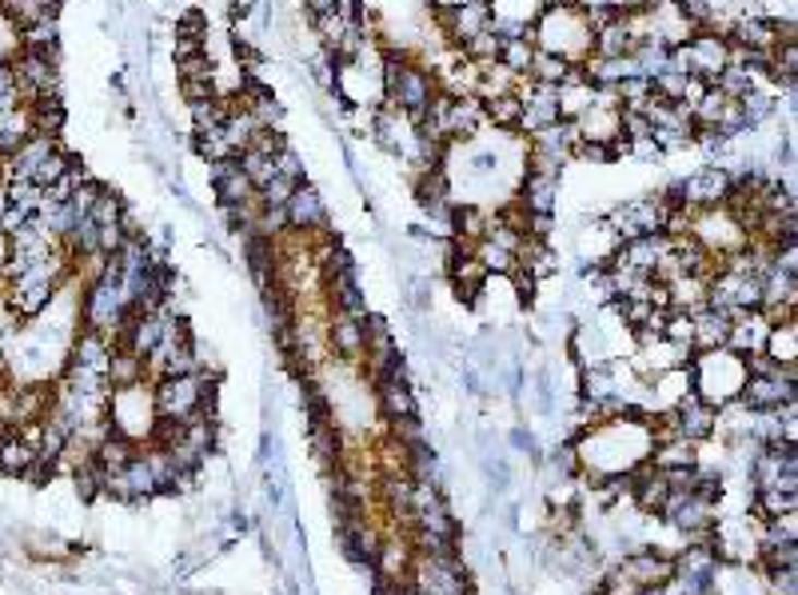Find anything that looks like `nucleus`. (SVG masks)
Masks as SVG:
<instances>
[{"mask_svg": "<svg viewBox=\"0 0 798 595\" xmlns=\"http://www.w3.org/2000/svg\"><path fill=\"white\" fill-rule=\"evenodd\" d=\"M96 464L105 467V476H112V472H120V467H128L132 460L140 455V444L136 440H128V436L120 432H108L100 444H96Z\"/></svg>", "mask_w": 798, "mask_h": 595, "instance_id": "nucleus-25", "label": "nucleus"}, {"mask_svg": "<svg viewBox=\"0 0 798 595\" xmlns=\"http://www.w3.org/2000/svg\"><path fill=\"white\" fill-rule=\"evenodd\" d=\"M679 48H683V69L703 84H711L730 64V40L723 33H694Z\"/></svg>", "mask_w": 798, "mask_h": 595, "instance_id": "nucleus-3", "label": "nucleus"}, {"mask_svg": "<svg viewBox=\"0 0 798 595\" xmlns=\"http://www.w3.org/2000/svg\"><path fill=\"white\" fill-rule=\"evenodd\" d=\"M28 136H33V112H28V105L4 108L0 112V160H9Z\"/></svg>", "mask_w": 798, "mask_h": 595, "instance_id": "nucleus-21", "label": "nucleus"}, {"mask_svg": "<svg viewBox=\"0 0 798 595\" xmlns=\"http://www.w3.org/2000/svg\"><path fill=\"white\" fill-rule=\"evenodd\" d=\"M36 460H40V452H36L28 440H21L16 432H4L0 436V476L9 479H28L33 476Z\"/></svg>", "mask_w": 798, "mask_h": 595, "instance_id": "nucleus-18", "label": "nucleus"}, {"mask_svg": "<svg viewBox=\"0 0 798 595\" xmlns=\"http://www.w3.org/2000/svg\"><path fill=\"white\" fill-rule=\"evenodd\" d=\"M790 156H795V144H790V136H787V141H778L775 160H778V164H790Z\"/></svg>", "mask_w": 798, "mask_h": 595, "instance_id": "nucleus-53", "label": "nucleus"}, {"mask_svg": "<svg viewBox=\"0 0 798 595\" xmlns=\"http://www.w3.org/2000/svg\"><path fill=\"white\" fill-rule=\"evenodd\" d=\"M291 192H296V185H291V180H284V176H276V180L260 188L255 197H260V204H288Z\"/></svg>", "mask_w": 798, "mask_h": 595, "instance_id": "nucleus-46", "label": "nucleus"}, {"mask_svg": "<svg viewBox=\"0 0 798 595\" xmlns=\"http://www.w3.org/2000/svg\"><path fill=\"white\" fill-rule=\"evenodd\" d=\"M798 508V484H771V488H754V512L763 520L790 515Z\"/></svg>", "mask_w": 798, "mask_h": 595, "instance_id": "nucleus-24", "label": "nucleus"}, {"mask_svg": "<svg viewBox=\"0 0 798 595\" xmlns=\"http://www.w3.org/2000/svg\"><path fill=\"white\" fill-rule=\"evenodd\" d=\"M627 52H631V36H627L623 16H615L611 24L591 33V57H627Z\"/></svg>", "mask_w": 798, "mask_h": 595, "instance_id": "nucleus-28", "label": "nucleus"}, {"mask_svg": "<svg viewBox=\"0 0 798 595\" xmlns=\"http://www.w3.org/2000/svg\"><path fill=\"white\" fill-rule=\"evenodd\" d=\"M327 348L336 352L340 360H364V320L347 312H332L327 320Z\"/></svg>", "mask_w": 798, "mask_h": 595, "instance_id": "nucleus-16", "label": "nucleus"}, {"mask_svg": "<svg viewBox=\"0 0 798 595\" xmlns=\"http://www.w3.org/2000/svg\"><path fill=\"white\" fill-rule=\"evenodd\" d=\"M568 69H571V64L563 57H556V52H539V48H535L532 69H527V76H523V81L551 84V88H559V84L568 81Z\"/></svg>", "mask_w": 798, "mask_h": 595, "instance_id": "nucleus-30", "label": "nucleus"}, {"mask_svg": "<svg viewBox=\"0 0 798 595\" xmlns=\"http://www.w3.org/2000/svg\"><path fill=\"white\" fill-rule=\"evenodd\" d=\"M108 388H136V384H144L148 380V368H144V360H140L136 352H128V348H116L112 352V364H108Z\"/></svg>", "mask_w": 798, "mask_h": 595, "instance_id": "nucleus-26", "label": "nucleus"}, {"mask_svg": "<svg viewBox=\"0 0 798 595\" xmlns=\"http://www.w3.org/2000/svg\"><path fill=\"white\" fill-rule=\"evenodd\" d=\"M484 124H487L484 100H475V96H452V105H448V112H443L440 132L448 136V141H472Z\"/></svg>", "mask_w": 798, "mask_h": 595, "instance_id": "nucleus-12", "label": "nucleus"}, {"mask_svg": "<svg viewBox=\"0 0 798 595\" xmlns=\"http://www.w3.org/2000/svg\"><path fill=\"white\" fill-rule=\"evenodd\" d=\"M288 212V228L291 233H303V236H327V209H324V197L315 192L308 180L296 185V192L288 197L284 204Z\"/></svg>", "mask_w": 798, "mask_h": 595, "instance_id": "nucleus-5", "label": "nucleus"}, {"mask_svg": "<svg viewBox=\"0 0 798 595\" xmlns=\"http://www.w3.org/2000/svg\"><path fill=\"white\" fill-rule=\"evenodd\" d=\"M376 580V575H371ZM407 584H392V580H376V587H371V595H404Z\"/></svg>", "mask_w": 798, "mask_h": 595, "instance_id": "nucleus-50", "label": "nucleus"}, {"mask_svg": "<svg viewBox=\"0 0 798 595\" xmlns=\"http://www.w3.org/2000/svg\"><path fill=\"white\" fill-rule=\"evenodd\" d=\"M52 12H60V0H0V16L21 33V28H28L33 21H40V16H52Z\"/></svg>", "mask_w": 798, "mask_h": 595, "instance_id": "nucleus-27", "label": "nucleus"}, {"mask_svg": "<svg viewBox=\"0 0 798 595\" xmlns=\"http://www.w3.org/2000/svg\"><path fill=\"white\" fill-rule=\"evenodd\" d=\"M9 64H12V76H16V96H21V105H36V100H60V69H57V60L36 57V52H16Z\"/></svg>", "mask_w": 798, "mask_h": 595, "instance_id": "nucleus-2", "label": "nucleus"}, {"mask_svg": "<svg viewBox=\"0 0 798 595\" xmlns=\"http://www.w3.org/2000/svg\"><path fill=\"white\" fill-rule=\"evenodd\" d=\"M212 192L221 200V209H231V204H248L255 200V188L252 180L243 176L240 160L231 156V160H216L212 164Z\"/></svg>", "mask_w": 798, "mask_h": 595, "instance_id": "nucleus-11", "label": "nucleus"}, {"mask_svg": "<svg viewBox=\"0 0 798 595\" xmlns=\"http://www.w3.org/2000/svg\"><path fill=\"white\" fill-rule=\"evenodd\" d=\"M527 40L539 52H556L568 64H583L591 57V24L579 4H547L532 24H527Z\"/></svg>", "mask_w": 798, "mask_h": 595, "instance_id": "nucleus-1", "label": "nucleus"}, {"mask_svg": "<svg viewBox=\"0 0 798 595\" xmlns=\"http://www.w3.org/2000/svg\"><path fill=\"white\" fill-rule=\"evenodd\" d=\"M532 57H535V45L527 40V36H515V40H503V48H499V64L508 72H515V76H527V69H532Z\"/></svg>", "mask_w": 798, "mask_h": 595, "instance_id": "nucleus-35", "label": "nucleus"}, {"mask_svg": "<svg viewBox=\"0 0 798 595\" xmlns=\"http://www.w3.org/2000/svg\"><path fill=\"white\" fill-rule=\"evenodd\" d=\"M575 148H579V124L575 120H556V124H547V129H539V132H532V156H544V160H551V164H563L575 156Z\"/></svg>", "mask_w": 798, "mask_h": 595, "instance_id": "nucleus-9", "label": "nucleus"}, {"mask_svg": "<svg viewBox=\"0 0 798 595\" xmlns=\"http://www.w3.org/2000/svg\"><path fill=\"white\" fill-rule=\"evenodd\" d=\"M547 472H551V479L568 484V479L579 472V452H575V444L556 448V452H551V460H547Z\"/></svg>", "mask_w": 798, "mask_h": 595, "instance_id": "nucleus-41", "label": "nucleus"}, {"mask_svg": "<svg viewBox=\"0 0 798 595\" xmlns=\"http://www.w3.org/2000/svg\"><path fill=\"white\" fill-rule=\"evenodd\" d=\"M619 572L639 587V592H647V587H663L667 580L675 575V556L667 551H635V556H627L623 563H615Z\"/></svg>", "mask_w": 798, "mask_h": 595, "instance_id": "nucleus-6", "label": "nucleus"}, {"mask_svg": "<svg viewBox=\"0 0 798 595\" xmlns=\"http://www.w3.org/2000/svg\"><path fill=\"white\" fill-rule=\"evenodd\" d=\"M484 448H487V444H484ZM484 467H487V479H491V488H496V491H503V488H508L511 467H508V460H503V455H499V452H491V448H487V452H484Z\"/></svg>", "mask_w": 798, "mask_h": 595, "instance_id": "nucleus-44", "label": "nucleus"}, {"mask_svg": "<svg viewBox=\"0 0 798 595\" xmlns=\"http://www.w3.org/2000/svg\"><path fill=\"white\" fill-rule=\"evenodd\" d=\"M691 324H694V352H715L727 344V332H730L727 312H718V308H699V312H691Z\"/></svg>", "mask_w": 798, "mask_h": 595, "instance_id": "nucleus-20", "label": "nucleus"}, {"mask_svg": "<svg viewBox=\"0 0 798 595\" xmlns=\"http://www.w3.org/2000/svg\"><path fill=\"white\" fill-rule=\"evenodd\" d=\"M21 52H36V57H48L57 60L60 57V21L57 12L52 16H40V21H33L28 28H21Z\"/></svg>", "mask_w": 798, "mask_h": 595, "instance_id": "nucleus-19", "label": "nucleus"}, {"mask_svg": "<svg viewBox=\"0 0 798 595\" xmlns=\"http://www.w3.org/2000/svg\"><path fill=\"white\" fill-rule=\"evenodd\" d=\"M196 152L204 156L209 164H216V160H231L236 152H231V144L224 141V132L221 129H209V132H196Z\"/></svg>", "mask_w": 798, "mask_h": 595, "instance_id": "nucleus-40", "label": "nucleus"}, {"mask_svg": "<svg viewBox=\"0 0 798 595\" xmlns=\"http://www.w3.org/2000/svg\"><path fill=\"white\" fill-rule=\"evenodd\" d=\"M535 408L544 412V416L556 412V388H551V376L547 372H539V400H535Z\"/></svg>", "mask_w": 798, "mask_h": 595, "instance_id": "nucleus-47", "label": "nucleus"}, {"mask_svg": "<svg viewBox=\"0 0 798 595\" xmlns=\"http://www.w3.org/2000/svg\"><path fill=\"white\" fill-rule=\"evenodd\" d=\"M236 160H240L243 176L252 180L255 192H260V188H264V185H272V180H276V160H272L267 152H260V148H243L240 156H236Z\"/></svg>", "mask_w": 798, "mask_h": 595, "instance_id": "nucleus-33", "label": "nucleus"}, {"mask_svg": "<svg viewBox=\"0 0 798 595\" xmlns=\"http://www.w3.org/2000/svg\"><path fill=\"white\" fill-rule=\"evenodd\" d=\"M376 404H380L383 420H407L416 416V396H412V376H383L376 380Z\"/></svg>", "mask_w": 798, "mask_h": 595, "instance_id": "nucleus-14", "label": "nucleus"}, {"mask_svg": "<svg viewBox=\"0 0 798 595\" xmlns=\"http://www.w3.org/2000/svg\"><path fill=\"white\" fill-rule=\"evenodd\" d=\"M651 467H659V472H679V467H694L699 464V444H691V440H659V444L651 448L647 455Z\"/></svg>", "mask_w": 798, "mask_h": 595, "instance_id": "nucleus-23", "label": "nucleus"}, {"mask_svg": "<svg viewBox=\"0 0 798 595\" xmlns=\"http://www.w3.org/2000/svg\"><path fill=\"white\" fill-rule=\"evenodd\" d=\"M759 563H763V572H775V568H798V544H778V548L759 551Z\"/></svg>", "mask_w": 798, "mask_h": 595, "instance_id": "nucleus-43", "label": "nucleus"}, {"mask_svg": "<svg viewBox=\"0 0 798 595\" xmlns=\"http://www.w3.org/2000/svg\"><path fill=\"white\" fill-rule=\"evenodd\" d=\"M72 479H76V496L84 503H93L96 496H105V467L96 464V455H84L81 464L72 467Z\"/></svg>", "mask_w": 798, "mask_h": 595, "instance_id": "nucleus-32", "label": "nucleus"}, {"mask_svg": "<svg viewBox=\"0 0 798 595\" xmlns=\"http://www.w3.org/2000/svg\"><path fill=\"white\" fill-rule=\"evenodd\" d=\"M303 9H308V16H312V21H324V16H336V12H344V4H340V0H303Z\"/></svg>", "mask_w": 798, "mask_h": 595, "instance_id": "nucleus-48", "label": "nucleus"}, {"mask_svg": "<svg viewBox=\"0 0 798 595\" xmlns=\"http://www.w3.org/2000/svg\"><path fill=\"white\" fill-rule=\"evenodd\" d=\"M88 221H93L96 228H108V224L124 221V204H120V197H116L112 188H100V192H96L93 209H88Z\"/></svg>", "mask_w": 798, "mask_h": 595, "instance_id": "nucleus-38", "label": "nucleus"}, {"mask_svg": "<svg viewBox=\"0 0 798 595\" xmlns=\"http://www.w3.org/2000/svg\"><path fill=\"white\" fill-rule=\"evenodd\" d=\"M778 544H798V527H795V512L790 515H775L763 524V536H759V551L778 548Z\"/></svg>", "mask_w": 798, "mask_h": 595, "instance_id": "nucleus-39", "label": "nucleus"}, {"mask_svg": "<svg viewBox=\"0 0 798 595\" xmlns=\"http://www.w3.org/2000/svg\"><path fill=\"white\" fill-rule=\"evenodd\" d=\"M9 257H12V248H9V233L0 228V281H4V269H9Z\"/></svg>", "mask_w": 798, "mask_h": 595, "instance_id": "nucleus-51", "label": "nucleus"}, {"mask_svg": "<svg viewBox=\"0 0 798 595\" xmlns=\"http://www.w3.org/2000/svg\"><path fill=\"white\" fill-rule=\"evenodd\" d=\"M766 584L775 595H798V568H775L766 572Z\"/></svg>", "mask_w": 798, "mask_h": 595, "instance_id": "nucleus-45", "label": "nucleus"}, {"mask_svg": "<svg viewBox=\"0 0 798 595\" xmlns=\"http://www.w3.org/2000/svg\"><path fill=\"white\" fill-rule=\"evenodd\" d=\"M511 444L520 448V452H527V455H539V448H535L532 432H523V428H515V432H511Z\"/></svg>", "mask_w": 798, "mask_h": 595, "instance_id": "nucleus-49", "label": "nucleus"}, {"mask_svg": "<svg viewBox=\"0 0 798 595\" xmlns=\"http://www.w3.org/2000/svg\"><path fill=\"white\" fill-rule=\"evenodd\" d=\"M739 108H742V120H747V129H759V124H766V120L775 117L778 100H775V93H766L763 84H754L751 93H747L739 100Z\"/></svg>", "mask_w": 798, "mask_h": 595, "instance_id": "nucleus-31", "label": "nucleus"}, {"mask_svg": "<svg viewBox=\"0 0 798 595\" xmlns=\"http://www.w3.org/2000/svg\"><path fill=\"white\" fill-rule=\"evenodd\" d=\"M112 352H116V344L105 336V332H88V328H81V332H76V340H72L69 364H76V368H88V372H96V376H108Z\"/></svg>", "mask_w": 798, "mask_h": 595, "instance_id": "nucleus-15", "label": "nucleus"}, {"mask_svg": "<svg viewBox=\"0 0 798 595\" xmlns=\"http://www.w3.org/2000/svg\"><path fill=\"white\" fill-rule=\"evenodd\" d=\"M484 117L496 124V129L520 132V93L496 96V100H484Z\"/></svg>", "mask_w": 798, "mask_h": 595, "instance_id": "nucleus-34", "label": "nucleus"}, {"mask_svg": "<svg viewBox=\"0 0 798 595\" xmlns=\"http://www.w3.org/2000/svg\"><path fill=\"white\" fill-rule=\"evenodd\" d=\"M730 192V172L723 164H706L699 172L683 176V197L691 209H715Z\"/></svg>", "mask_w": 798, "mask_h": 595, "instance_id": "nucleus-8", "label": "nucleus"}, {"mask_svg": "<svg viewBox=\"0 0 798 595\" xmlns=\"http://www.w3.org/2000/svg\"><path fill=\"white\" fill-rule=\"evenodd\" d=\"M272 160H276V176H284V180H291V185H303V160L291 144H284Z\"/></svg>", "mask_w": 798, "mask_h": 595, "instance_id": "nucleus-42", "label": "nucleus"}, {"mask_svg": "<svg viewBox=\"0 0 798 595\" xmlns=\"http://www.w3.org/2000/svg\"><path fill=\"white\" fill-rule=\"evenodd\" d=\"M766 332H771V320H766L763 312H747V316H739V320H730V332H727V344H723V348L747 360L754 352H763Z\"/></svg>", "mask_w": 798, "mask_h": 595, "instance_id": "nucleus-17", "label": "nucleus"}, {"mask_svg": "<svg viewBox=\"0 0 798 595\" xmlns=\"http://www.w3.org/2000/svg\"><path fill=\"white\" fill-rule=\"evenodd\" d=\"M706 284L703 276H675V281H667L663 288H667V308L671 312H699V308H706Z\"/></svg>", "mask_w": 798, "mask_h": 595, "instance_id": "nucleus-22", "label": "nucleus"}, {"mask_svg": "<svg viewBox=\"0 0 798 595\" xmlns=\"http://www.w3.org/2000/svg\"><path fill=\"white\" fill-rule=\"evenodd\" d=\"M675 420H679V436H683V440L703 444V440H711L715 428H718V408L703 404V400L691 392L683 404H675Z\"/></svg>", "mask_w": 798, "mask_h": 595, "instance_id": "nucleus-13", "label": "nucleus"}, {"mask_svg": "<svg viewBox=\"0 0 798 595\" xmlns=\"http://www.w3.org/2000/svg\"><path fill=\"white\" fill-rule=\"evenodd\" d=\"M72 160H76V156H69V152H60V148H57V152H48L45 160H40V164H36V168H33V176H28V180H33V185L40 188V192H45V188H52V185H57V180H60V176L69 172Z\"/></svg>", "mask_w": 798, "mask_h": 595, "instance_id": "nucleus-37", "label": "nucleus"}, {"mask_svg": "<svg viewBox=\"0 0 798 595\" xmlns=\"http://www.w3.org/2000/svg\"><path fill=\"white\" fill-rule=\"evenodd\" d=\"M795 368L783 376H751L739 388V404L747 412H778L783 404H795Z\"/></svg>", "mask_w": 798, "mask_h": 595, "instance_id": "nucleus-4", "label": "nucleus"}, {"mask_svg": "<svg viewBox=\"0 0 798 595\" xmlns=\"http://www.w3.org/2000/svg\"><path fill=\"white\" fill-rule=\"evenodd\" d=\"M28 112H33V132L57 141L60 129H64V105L60 100H36V105H28Z\"/></svg>", "mask_w": 798, "mask_h": 595, "instance_id": "nucleus-36", "label": "nucleus"}, {"mask_svg": "<svg viewBox=\"0 0 798 595\" xmlns=\"http://www.w3.org/2000/svg\"><path fill=\"white\" fill-rule=\"evenodd\" d=\"M463 4H472V0H431V9H436V16H440V12L463 9Z\"/></svg>", "mask_w": 798, "mask_h": 595, "instance_id": "nucleus-52", "label": "nucleus"}, {"mask_svg": "<svg viewBox=\"0 0 798 595\" xmlns=\"http://www.w3.org/2000/svg\"><path fill=\"white\" fill-rule=\"evenodd\" d=\"M412 560H416V548H412V539H380V548H376V560H371V575L376 580H392V584H407V575H412Z\"/></svg>", "mask_w": 798, "mask_h": 595, "instance_id": "nucleus-10", "label": "nucleus"}, {"mask_svg": "<svg viewBox=\"0 0 798 595\" xmlns=\"http://www.w3.org/2000/svg\"><path fill=\"white\" fill-rule=\"evenodd\" d=\"M496 21V12H491V0H472V4H463V9L452 12H440V28L448 33L452 45H467L472 36H479L484 28H491Z\"/></svg>", "mask_w": 798, "mask_h": 595, "instance_id": "nucleus-7", "label": "nucleus"}, {"mask_svg": "<svg viewBox=\"0 0 798 595\" xmlns=\"http://www.w3.org/2000/svg\"><path fill=\"white\" fill-rule=\"evenodd\" d=\"M795 332H798L795 320H778V324H771L763 352L775 364H795L798 360V336H795Z\"/></svg>", "mask_w": 798, "mask_h": 595, "instance_id": "nucleus-29", "label": "nucleus"}]
</instances>
